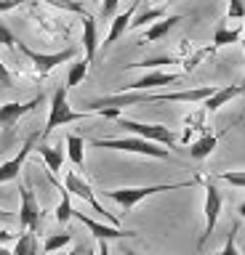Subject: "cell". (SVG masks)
I'll return each mask as SVG.
<instances>
[{
	"label": "cell",
	"instance_id": "obj_1",
	"mask_svg": "<svg viewBox=\"0 0 245 255\" xmlns=\"http://www.w3.org/2000/svg\"><path fill=\"white\" fill-rule=\"evenodd\" d=\"M48 120H45V128H43V135L53 133L56 128L61 125H69V123H77V120H85V117H93L96 112H75L72 107H69V99H67V88L59 85L56 91H53L51 96V107H48Z\"/></svg>",
	"mask_w": 245,
	"mask_h": 255
},
{
	"label": "cell",
	"instance_id": "obj_2",
	"mask_svg": "<svg viewBox=\"0 0 245 255\" xmlns=\"http://www.w3.org/2000/svg\"><path fill=\"white\" fill-rule=\"evenodd\" d=\"M200 178H192V181H179V183H157V186H133V189H112L107 191V197L112 199V202H117L123 207L125 213L133 210L141 199L152 197V194H160V191H176V189H184V186H192V183H197Z\"/></svg>",
	"mask_w": 245,
	"mask_h": 255
},
{
	"label": "cell",
	"instance_id": "obj_3",
	"mask_svg": "<svg viewBox=\"0 0 245 255\" xmlns=\"http://www.w3.org/2000/svg\"><path fill=\"white\" fill-rule=\"evenodd\" d=\"M123 130H128L136 138H144L149 143H157V146H173L179 141V135L171 130L168 125H157V123H139V120H128V117H117L115 120Z\"/></svg>",
	"mask_w": 245,
	"mask_h": 255
},
{
	"label": "cell",
	"instance_id": "obj_4",
	"mask_svg": "<svg viewBox=\"0 0 245 255\" xmlns=\"http://www.w3.org/2000/svg\"><path fill=\"white\" fill-rule=\"evenodd\" d=\"M93 146L99 149H117V151H128V154H141V157H152V159H165L168 157V149L157 146V143H149L144 138H136V135H120V138H96Z\"/></svg>",
	"mask_w": 245,
	"mask_h": 255
},
{
	"label": "cell",
	"instance_id": "obj_5",
	"mask_svg": "<svg viewBox=\"0 0 245 255\" xmlns=\"http://www.w3.org/2000/svg\"><path fill=\"white\" fill-rule=\"evenodd\" d=\"M19 226L21 231H32L37 234L40 231V223H43V210H40V202H37L35 191L27 186V183H21L19 186Z\"/></svg>",
	"mask_w": 245,
	"mask_h": 255
},
{
	"label": "cell",
	"instance_id": "obj_6",
	"mask_svg": "<svg viewBox=\"0 0 245 255\" xmlns=\"http://www.w3.org/2000/svg\"><path fill=\"white\" fill-rule=\"evenodd\" d=\"M221 205H224V199H221L219 186L213 183V178H205V207H203V213H205V226H203L200 242H197V247H200V250L205 247V242L211 239L213 229H216L219 215H221Z\"/></svg>",
	"mask_w": 245,
	"mask_h": 255
},
{
	"label": "cell",
	"instance_id": "obj_7",
	"mask_svg": "<svg viewBox=\"0 0 245 255\" xmlns=\"http://www.w3.org/2000/svg\"><path fill=\"white\" fill-rule=\"evenodd\" d=\"M64 189L69 191V194L80 197L83 202H88V205L93 207V213L109 221V226H117V218H115V215H109V213L104 210V207L99 205V199L93 197V189H91V183L85 181V178H83V175L77 173V170H67V175H64Z\"/></svg>",
	"mask_w": 245,
	"mask_h": 255
},
{
	"label": "cell",
	"instance_id": "obj_8",
	"mask_svg": "<svg viewBox=\"0 0 245 255\" xmlns=\"http://www.w3.org/2000/svg\"><path fill=\"white\" fill-rule=\"evenodd\" d=\"M19 51H21L29 61L35 64V72H37L40 77H45L48 72L56 69L59 64L72 61L75 56H77V48H67V51H59V53H37V51H32V48L24 45V43H19Z\"/></svg>",
	"mask_w": 245,
	"mask_h": 255
},
{
	"label": "cell",
	"instance_id": "obj_9",
	"mask_svg": "<svg viewBox=\"0 0 245 255\" xmlns=\"http://www.w3.org/2000/svg\"><path fill=\"white\" fill-rule=\"evenodd\" d=\"M72 218H75V221H80L83 226H85L93 237L99 239V242H107V239L136 237V231H125V229H120V226H109V223H101V221H96V218H88L85 213H77V210H72Z\"/></svg>",
	"mask_w": 245,
	"mask_h": 255
},
{
	"label": "cell",
	"instance_id": "obj_10",
	"mask_svg": "<svg viewBox=\"0 0 245 255\" xmlns=\"http://www.w3.org/2000/svg\"><path fill=\"white\" fill-rule=\"evenodd\" d=\"M43 104V96H35L29 101H8V104H0V128L3 130H11L13 125L19 123L24 115H29L35 107Z\"/></svg>",
	"mask_w": 245,
	"mask_h": 255
},
{
	"label": "cell",
	"instance_id": "obj_11",
	"mask_svg": "<svg viewBox=\"0 0 245 255\" xmlns=\"http://www.w3.org/2000/svg\"><path fill=\"white\" fill-rule=\"evenodd\" d=\"M37 138H40V135H37V133H32V135H29V138L24 141V146L19 149V154H16V157L5 159V162L0 165V183H8V181H16V178H19L21 167H24V159L29 157V151L35 149Z\"/></svg>",
	"mask_w": 245,
	"mask_h": 255
},
{
	"label": "cell",
	"instance_id": "obj_12",
	"mask_svg": "<svg viewBox=\"0 0 245 255\" xmlns=\"http://www.w3.org/2000/svg\"><path fill=\"white\" fill-rule=\"evenodd\" d=\"M184 75H173V72H147L144 77L133 80L128 88V93H147L149 88H160V85H173V83H181Z\"/></svg>",
	"mask_w": 245,
	"mask_h": 255
},
{
	"label": "cell",
	"instance_id": "obj_13",
	"mask_svg": "<svg viewBox=\"0 0 245 255\" xmlns=\"http://www.w3.org/2000/svg\"><path fill=\"white\" fill-rule=\"evenodd\" d=\"M237 96H245L243 85H219L216 91H213V96H208V99L203 101V109L213 115V112H219L221 107H227L229 101H235Z\"/></svg>",
	"mask_w": 245,
	"mask_h": 255
},
{
	"label": "cell",
	"instance_id": "obj_14",
	"mask_svg": "<svg viewBox=\"0 0 245 255\" xmlns=\"http://www.w3.org/2000/svg\"><path fill=\"white\" fill-rule=\"evenodd\" d=\"M139 5H141V0H133L128 11L115 13V16H112V27H109L107 37H104V45H112V43H117V40L125 35V29H128V24H131V19H133V13L139 11Z\"/></svg>",
	"mask_w": 245,
	"mask_h": 255
},
{
	"label": "cell",
	"instance_id": "obj_15",
	"mask_svg": "<svg viewBox=\"0 0 245 255\" xmlns=\"http://www.w3.org/2000/svg\"><path fill=\"white\" fill-rule=\"evenodd\" d=\"M83 48H85V61L91 64L99 48V29L91 13H83Z\"/></svg>",
	"mask_w": 245,
	"mask_h": 255
},
{
	"label": "cell",
	"instance_id": "obj_16",
	"mask_svg": "<svg viewBox=\"0 0 245 255\" xmlns=\"http://www.w3.org/2000/svg\"><path fill=\"white\" fill-rule=\"evenodd\" d=\"M37 154L43 157V162L48 165V173L56 175L61 170V165H64V154L67 151L61 149V143H56V146H48V143H40L37 146Z\"/></svg>",
	"mask_w": 245,
	"mask_h": 255
},
{
	"label": "cell",
	"instance_id": "obj_17",
	"mask_svg": "<svg viewBox=\"0 0 245 255\" xmlns=\"http://www.w3.org/2000/svg\"><path fill=\"white\" fill-rule=\"evenodd\" d=\"M179 21H184V16H165V19L149 24V29L144 32V37H141V43H157L163 35H168V32L176 27Z\"/></svg>",
	"mask_w": 245,
	"mask_h": 255
},
{
	"label": "cell",
	"instance_id": "obj_18",
	"mask_svg": "<svg viewBox=\"0 0 245 255\" xmlns=\"http://www.w3.org/2000/svg\"><path fill=\"white\" fill-rule=\"evenodd\" d=\"M64 151H67V157L72 159V165L77 167V170H85V141L80 138V135H67L64 138Z\"/></svg>",
	"mask_w": 245,
	"mask_h": 255
},
{
	"label": "cell",
	"instance_id": "obj_19",
	"mask_svg": "<svg viewBox=\"0 0 245 255\" xmlns=\"http://www.w3.org/2000/svg\"><path fill=\"white\" fill-rule=\"evenodd\" d=\"M216 143H219V135L216 133H203L200 138L192 141V146H189V157H192V159L211 157V151L216 149Z\"/></svg>",
	"mask_w": 245,
	"mask_h": 255
},
{
	"label": "cell",
	"instance_id": "obj_20",
	"mask_svg": "<svg viewBox=\"0 0 245 255\" xmlns=\"http://www.w3.org/2000/svg\"><path fill=\"white\" fill-rule=\"evenodd\" d=\"M168 16V11H165L163 5H155V8H144V11H136L133 13V19L128 27L131 29H139V27H147V24H155V21H160Z\"/></svg>",
	"mask_w": 245,
	"mask_h": 255
},
{
	"label": "cell",
	"instance_id": "obj_21",
	"mask_svg": "<svg viewBox=\"0 0 245 255\" xmlns=\"http://www.w3.org/2000/svg\"><path fill=\"white\" fill-rule=\"evenodd\" d=\"M240 37H243V29H227V27H216V32H213V51H219V48H224V45H232V43H240Z\"/></svg>",
	"mask_w": 245,
	"mask_h": 255
},
{
	"label": "cell",
	"instance_id": "obj_22",
	"mask_svg": "<svg viewBox=\"0 0 245 255\" xmlns=\"http://www.w3.org/2000/svg\"><path fill=\"white\" fill-rule=\"evenodd\" d=\"M13 255H37V237L32 234V231H21V234L16 237Z\"/></svg>",
	"mask_w": 245,
	"mask_h": 255
},
{
	"label": "cell",
	"instance_id": "obj_23",
	"mask_svg": "<svg viewBox=\"0 0 245 255\" xmlns=\"http://www.w3.org/2000/svg\"><path fill=\"white\" fill-rule=\"evenodd\" d=\"M59 191H61V202L56 205V210H53V218H56L59 223H67L69 218H72V194H69L64 186H59Z\"/></svg>",
	"mask_w": 245,
	"mask_h": 255
},
{
	"label": "cell",
	"instance_id": "obj_24",
	"mask_svg": "<svg viewBox=\"0 0 245 255\" xmlns=\"http://www.w3.org/2000/svg\"><path fill=\"white\" fill-rule=\"evenodd\" d=\"M85 75H88V61H85V59H77L72 67H69V72H67V83H64V88L69 91V88L80 85L83 80H85Z\"/></svg>",
	"mask_w": 245,
	"mask_h": 255
},
{
	"label": "cell",
	"instance_id": "obj_25",
	"mask_svg": "<svg viewBox=\"0 0 245 255\" xmlns=\"http://www.w3.org/2000/svg\"><path fill=\"white\" fill-rule=\"evenodd\" d=\"M69 242H72V234H69V231H64V234H51L48 239H45L43 250L45 253H56V250H61V247H67Z\"/></svg>",
	"mask_w": 245,
	"mask_h": 255
},
{
	"label": "cell",
	"instance_id": "obj_26",
	"mask_svg": "<svg viewBox=\"0 0 245 255\" xmlns=\"http://www.w3.org/2000/svg\"><path fill=\"white\" fill-rule=\"evenodd\" d=\"M219 255H243L240 250H237V226H232V231L227 234V242H224Z\"/></svg>",
	"mask_w": 245,
	"mask_h": 255
},
{
	"label": "cell",
	"instance_id": "obj_27",
	"mask_svg": "<svg viewBox=\"0 0 245 255\" xmlns=\"http://www.w3.org/2000/svg\"><path fill=\"white\" fill-rule=\"evenodd\" d=\"M227 19H232V21H240V19H245V3H243V0H229Z\"/></svg>",
	"mask_w": 245,
	"mask_h": 255
},
{
	"label": "cell",
	"instance_id": "obj_28",
	"mask_svg": "<svg viewBox=\"0 0 245 255\" xmlns=\"http://www.w3.org/2000/svg\"><path fill=\"white\" fill-rule=\"evenodd\" d=\"M219 178H221V181H227V183H232V186H237V189H245V170H232V173H221Z\"/></svg>",
	"mask_w": 245,
	"mask_h": 255
},
{
	"label": "cell",
	"instance_id": "obj_29",
	"mask_svg": "<svg viewBox=\"0 0 245 255\" xmlns=\"http://www.w3.org/2000/svg\"><path fill=\"white\" fill-rule=\"evenodd\" d=\"M0 45H5V48H13V45H16V37H13V32L5 27L3 21H0Z\"/></svg>",
	"mask_w": 245,
	"mask_h": 255
},
{
	"label": "cell",
	"instance_id": "obj_30",
	"mask_svg": "<svg viewBox=\"0 0 245 255\" xmlns=\"http://www.w3.org/2000/svg\"><path fill=\"white\" fill-rule=\"evenodd\" d=\"M117 3H120V0H104V3H101V16H104V19H112L115 11H117Z\"/></svg>",
	"mask_w": 245,
	"mask_h": 255
},
{
	"label": "cell",
	"instance_id": "obj_31",
	"mask_svg": "<svg viewBox=\"0 0 245 255\" xmlns=\"http://www.w3.org/2000/svg\"><path fill=\"white\" fill-rule=\"evenodd\" d=\"M0 85H3V88H13V77H11V72L5 69L3 61H0Z\"/></svg>",
	"mask_w": 245,
	"mask_h": 255
},
{
	"label": "cell",
	"instance_id": "obj_32",
	"mask_svg": "<svg viewBox=\"0 0 245 255\" xmlns=\"http://www.w3.org/2000/svg\"><path fill=\"white\" fill-rule=\"evenodd\" d=\"M24 0H0V13H5V11H13V8H19Z\"/></svg>",
	"mask_w": 245,
	"mask_h": 255
},
{
	"label": "cell",
	"instance_id": "obj_33",
	"mask_svg": "<svg viewBox=\"0 0 245 255\" xmlns=\"http://www.w3.org/2000/svg\"><path fill=\"white\" fill-rule=\"evenodd\" d=\"M240 45H243V88H245V19H243V37H240Z\"/></svg>",
	"mask_w": 245,
	"mask_h": 255
},
{
	"label": "cell",
	"instance_id": "obj_34",
	"mask_svg": "<svg viewBox=\"0 0 245 255\" xmlns=\"http://www.w3.org/2000/svg\"><path fill=\"white\" fill-rule=\"evenodd\" d=\"M11 239H13V234H11V231H0V247H3L5 242H11Z\"/></svg>",
	"mask_w": 245,
	"mask_h": 255
},
{
	"label": "cell",
	"instance_id": "obj_35",
	"mask_svg": "<svg viewBox=\"0 0 245 255\" xmlns=\"http://www.w3.org/2000/svg\"><path fill=\"white\" fill-rule=\"evenodd\" d=\"M96 255H109V245H107V242H99V247H96Z\"/></svg>",
	"mask_w": 245,
	"mask_h": 255
},
{
	"label": "cell",
	"instance_id": "obj_36",
	"mask_svg": "<svg viewBox=\"0 0 245 255\" xmlns=\"http://www.w3.org/2000/svg\"><path fill=\"white\" fill-rule=\"evenodd\" d=\"M8 218H13V213H8V210H3V207H0V221H8Z\"/></svg>",
	"mask_w": 245,
	"mask_h": 255
},
{
	"label": "cell",
	"instance_id": "obj_37",
	"mask_svg": "<svg viewBox=\"0 0 245 255\" xmlns=\"http://www.w3.org/2000/svg\"><path fill=\"white\" fill-rule=\"evenodd\" d=\"M237 213H240V218H243V221H245V202H243V205H240V207H237Z\"/></svg>",
	"mask_w": 245,
	"mask_h": 255
},
{
	"label": "cell",
	"instance_id": "obj_38",
	"mask_svg": "<svg viewBox=\"0 0 245 255\" xmlns=\"http://www.w3.org/2000/svg\"><path fill=\"white\" fill-rule=\"evenodd\" d=\"M0 255H13L11 250H5V247H0Z\"/></svg>",
	"mask_w": 245,
	"mask_h": 255
},
{
	"label": "cell",
	"instance_id": "obj_39",
	"mask_svg": "<svg viewBox=\"0 0 245 255\" xmlns=\"http://www.w3.org/2000/svg\"><path fill=\"white\" fill-rule=\"evenodd\" d=\"M64 255H80V250H72V253H64Z\"/></svg>",
	"mask_w": 245,
	"mask_h": 255
},
{
	"label": "cell",
	"instance_id": "obj_40",
	"mask_svg": "<svg viewBox=\"0 0 245 255\" xmlns=\"http://www.w3.org/2000/svg\"><path fill=\"white\" fill-rule=\"evenodd\" d=\"M125 255H139V253H133V250H125Z\"/></svg>",
	"mask_w": 245,
	"mask_h": 255
},
{
	"label": "cell",
	"instance_id": "obj_41",
	"mask_svg": "<svg viewBox=\"0 0 245 255\" xmlns=\"http://www.w3.org/2000/svg\"><path fill=\"white\" fill-rule=\"evenodd\" d=\"M85 255H96V253H93V250H88V253H85Z\"/></svg>",
	"mask_w": 245,
	"mask_h": 255
},
{
	"label": "cell",
	"instance_id": "obj_42",
	"mask_svg": "<svg viewBox=\"0 0 245 255\" xmlns=\"http://www.w3.org/2000/svg\"><path fill=\"white\" fill-rule=\"evenodd\" d=\"M155 3H165V0H155Z\"/></svg>",
	"mask_w": 245,
	"mask_h": 255
}]
</instances>
